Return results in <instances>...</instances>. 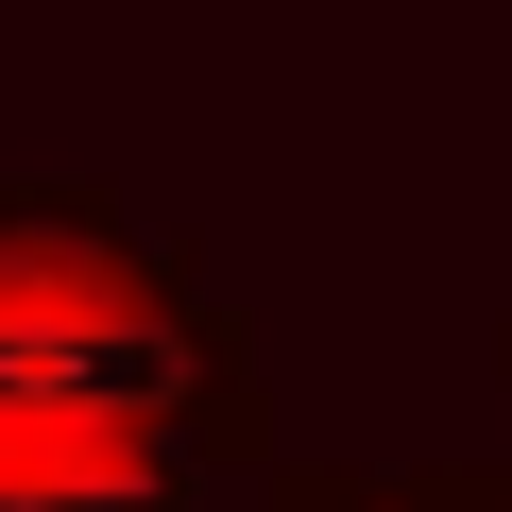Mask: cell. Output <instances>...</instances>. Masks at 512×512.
I'll list each match as a JSON object with an SVG mask.
<instances>
[{"label":"cell","instance_id":"cell-1","mask_svg":"<svg viewBox=\"0 0 512 512\" xmlns=\"http://www.w3.org/2000/svg\"><path fill=\"white\" fill-rule=\"evenodd\" d=\"M0 512H205L188 342L103 239H0Z\"/></svg>","mask_w":512,"mask_h":512}]
</instances>
